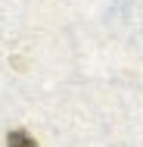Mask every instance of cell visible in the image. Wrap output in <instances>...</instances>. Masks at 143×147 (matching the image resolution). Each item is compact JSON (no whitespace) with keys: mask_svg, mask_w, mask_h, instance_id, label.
I'll list each match as a JSON object with an SVG mask.
<instances>
[{"mask_svg":"<svg viewBox=\"0 0 143 147\" xmlns=\"http://www.w3.org/2000/svg\"><path fill=\"white\" fill-rule=\"evenodd\" d=\"M6 147H37V141L31 138L25 128H13V131L6 135Z\"/></svg>","mask_w":143,"mask_h":147,"instance_id":"obj_1","label":"cell"}]
</instances>
